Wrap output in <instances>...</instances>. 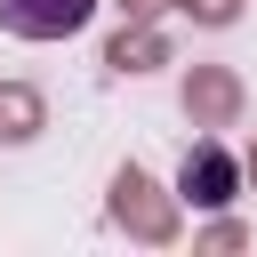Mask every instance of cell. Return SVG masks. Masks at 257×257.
Returning <instances> with one entry per match:
<instances>
[{
    "label": "cell",
    "instance_id": "3957f363",
    "mask_svg": "<svg viewBox=\"0 0 257 257\" xmlns=\"http://www.w3.org/2000/svg\"><path fill=\"white\" fill-rule=\"evenodd\" d=\"M177 104H185V120H193V128L225 137V128H241V112H249V80H241L233 64H185Z\"/></svg>",
    "mask_w": 257,
    "mask_h": 257
},
{
    "label": "cell",
    "instance_id": "52a82bcc",
    "mask_svg": "<svg viewBox=\"0 0 257 257\" xmlns=\"http://www.w3.org/2000/svg\"><path fill=\"white\" fill-rule=\"evenodd\" d=\"M233 249H249V225L233 209H209V225L193 233V257H233Z\"/></svg>",
    "mask_w": 257,
    "mask_h": 257
},
{
    "label": "cell",
    "instance_id": "5b68a950",
    "mask_svg": "<svg viewBox=\"0 0 257 257\" xmlns=\"http://www.w3.org/2000/svg\"><path fill=\"white\" fill-rule=\"evenodd\" d=\"M161 64H177V40L161 32V16H153V24H128V16H120V32L104 40V72L145 80V72H161Z\"/></svg>",
    "mask_w": 257,
    "mask_h": 257
},
{
    "label": "cell",
    "instance_id": "ba28073f",
    "mask_svg": "<svg viewBox=\"0 0 257 257\" xmlns=\"http://www.w3.org/2000/svg\"><path fill=\"white\" fill-rule=\"evenodd\" d=\"M241 8H249V0H177V16H193L201 32H233Z\"/></svg>",
    "mask_w": 257,
    "mask_h": 257
},
{
    "label": "cell",
    "instance_id": "30bf717a",
    "mask_svg": "<svg viewBox=\"0 0 257 257\" xmlns=\"http://www.w3.org/2000/svg\"><path fill=\"white\" fill-rule=\"evenodd\" d=\"M241 177H249V185H257V137H249V153H241Z\"/></svg>",
    "mask_w": 257,
    "mask_h": 257
},
{
    "label": "cell",
    "instance_id": "7a4b0ae2",
    "mask_svg": "<svg viewBox=\"0 0 257 257\" xmlns=\"http://www.w3.org/2000/svg\"><path fill=\"white\" fill-rule=\"evenodd\" d=\"M249 193V177H241V153L225 145V137H193L185 145V161H177V201H193V209H233Z\"/></svg>",
    "mask_w": 257,
    "mask_h": 257
},
{
    "label": "cell",
    "instance_id": "9c48e42d",
    "mask_svg": "<svg viewBox=\"0 0 257 257\" xmlns=\"http://www.w3.org/2000/svg\"><path fill=\"white\" fill-rule=\"evenodd\" d=\"M112 8H120V16H128V24H153V16H169V8H177V0H112Z\"/></svg>",
    "mask_w": 257,
    "mask_h": 257
},
{
    "label": "cell",
    "instance_id": "6da1fadb",
    "mask_svg": "<svg viewBox=\"0 0 257 257\" xmlns=\"http://www.w3.org/2000/svg\"><path fill=\"white\" fill-rule=\"evenodd\" d=\"M104 217H112V233H128L137 249H169V241L185 233V201H177V185H161L145 161H120V169H112V185H104Z\"/></svg>",
    "mask_w": 257,
    "mask_h": 257
},
{
    "label": "cell",
    "instance_id": "8992f818",
    "mask_svg": "<svg viewBox=\"0 0 257 257\" xmlns=\"http://www.w3.org/2000/svg\"><path fill=\"white\" fill-rule=\"evenodd\" d=\"M48 128V96L32 80H0V145H32Z\"/></svg>",
    "mask_w": 257,
    "mask_h": 257
},
{
    "label": "cell",
    "instance_id": "277c9868",
    "mask_svg": "<svg viewBox=\"0 0 257 257\" xmlns=\"http://www.w3.org/2000/svg\"><path fill=\"white\" fill-rule=\"evenodd\" d=\"M96 16V0H0V32L16 40H72Z\"/></svg>",
    "mask_w": 257,
    "mask_h": 257
}]
</instances>
